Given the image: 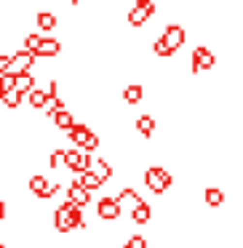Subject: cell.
Instances as JSON below:
<instances>
[{"label":"cell","mask_w":243,"mask_h":248,"mask_svg":"<svg viewBox=\"0 0 243 248\" xmlns=\"http://www.w3.org/2000/svg\"><path fill=\"white\" fill-rule=\"evenodd\" d=\"M59 48H62V43L56 38H43V43H40V48H38L35 56H56Z\"/></svg>","instance_id":"8fae6325"},{"label":"cell","mask_w":243,"mask_h":248,"mask_svg":"<svg viewBox=\"0 0 243 248\" xmlns=\"http://www.w3.org/2000/svg\"><path fill=\"white\" fill-rule=\"evenodd\" d=\"M123 200H131V203H134V208H136V205H139V203H145V200L139 198V192H134V189H131V187H126L123 192L118 195V203H123Z\"/></svg>","instance_id":"cb8c5ba5"},{"label":"cell","mask_w":243,"mask_h":248,"mask_svg":"<svg viewBox=\"0 0 243 248\" xmlns=\"http://www.w3.org/2000/svg\"><path fill=\"white\" fill-rule=\"evenodd\" d=\"M0 248H8V246H3V243H0Z\"/></svg>","instance_id":"4dcf8cb0"},{"label":"cell","mask_w":243,"mask_h":248,"mask_svg":"<svg viewBox=\"0 0 243 248\" xmlns=\"http://www.w3.org/2000/svg\"><path fill=\"white\" fill-rule=\"evenodd\" d=\"M49 187H51V184L46 182V176H40V173H35V176H30V189H32V192L38 195V198H40V195H43Z\"/></svg>","instance_id":"ac0fdd59"},{"label":"cell","mask_w":243,"mask_h":248,"mask_svg":"<svg viewBox=\"0 0 243 248\" xmlns=\"http://www.w3.org/2000/svg\"><path fill=\"white\" fill-rule=\"evenodd\" d=\"M16 91L19 93H32L35 91V75L27 72V75H16Z\"/></svg>","instance_id":"5bb4252c"},{"label":"cell","mask_w":243,"mask_h":248,"mask_svg":"<svg viewBox=\"0 0 243 248\" xmlns=\"http://www.w3.org/2000/svg\"><path fill=\"white\" fill-rule=\"evenodd\" d=\"M152 51H155L158 56H171V54H174L171 46H168L166 40H163V35H161V38H155V43H152Z\"/></svg>","instance_id":"d4e9b609"},{"label":"cell","mask_w":243,"mask_h":248,"mask_svg":"<svg viewBox=\"0 0 243 248\" xmlns=\"http://www.w3.org/2000/svg\"><path fill=\"white\" fill-rule=\"evenodd\" d=\"M91 171L97 173V176L102 179V182H107V179L113 176V168H110V163H107V160H94Z\"/></svg>","instance_id":"e0dca14e"},{"label":"cell","mask_w":243,"mask_h":248,"mask_svg":"<svg viewBox=\"0 0 243 248\" xmlns=\"http://www.w3.org/2000/svg\"><path fill=\"white\" fill-rule=\"evenodd\" d=\"M136 131H139L145 139H150V136L155 134V118H152V115H142V118L136 120Z\"/></svg>","instance_id":"30bf717a"},{"label":"cell","mask_w":243,"mask_h":248,"mask_svg":"<svg viewBox=\"0 0 243 248\" xmlns=\"http://www.w3.org/2000/svg\"><path fill=\"white\" fill-rule=\"evenodd\" d=\"M123 99L129 104H139L142 102V86H136V83H131V86L123 88Z\"/></svg>","instance_id":"2e32d148"},{"label":"cell","mask_w":243,"mask_h":248,"mask_svg":"<svg viewBox=\"0 0 243 248\" xmlns=\"http://www.w3.org/2000/svg\"><path fill=\"white\" fill-rule=\"evenodd\" d=\"M131 219H134L136 224H147V221L152 219V208L147 203H139L134 211H131Z\"/></svg>","instance_id":"7c38bea8"},{"label":"cell","mask_w":243,"mask_h":248,"mask_svg":"<svg viewBox=\"0 0 243 248\" xmlns=\"http://www.w3.org/2000/svg\"><path fill=\"white\" fill-rule=\"evenodd\" d=\"M35 59L38 56L35 54H30V51H16V54L11 56V75H27L30 72V67L35 64Z\"/></svg>","instance_id":"5b68a950"},{"label":"cell","mask_w":243,"mask_h":248,"mask_svg":"<svg viewBox=\"0 0 243 248\" xmlns=\"http://www.w3.org/2000/svg\"><path fill=\"white\" fill-rule=\"evenodd\" d=\"M123 248H147V237L145 235H131L129 240L123 243Z\"/></svg>","instance_id":"4316f807"},{"label":"cell","mask_w":243,"mask_h":248,"mask_svg":"<svg viewBox=\"0 0 243 248\" xmlns=\"http://www.w3.org/2000/svg\"><path fill=\"white\" fill-rule=\"evenodd\" d=\"M99 216H102V219H118L120 216L118 198H102L99 200Z\"/></svg>","instance_id":"ba28073f"},{"label":"cell","mask_w":243,"mask_h":248,"mask_svg":"<svg viewBox=\"0 0 243 248\" xmlns=\"http://www.w3.org/2000/svg\"><path fill=\"white\" fill-rule=\"evenodd\" d=\"M22 96L24 93H19V91H11V93H3V104H6V107H19V104H22Z\"/></svg>","instance_id":"484cf974"},{"label":"cell","mask_w":243,"mask_h":248,"mask_svg":"<svg viewBox=\"0 0 243 248\" xmlns=\"http://www.w3.org/2000/svg\"><path fill=\"white\" fill-rule=\"evenodd\" d=\"M3 214H6V203H0V219H3Z\"/></svg>","instance_id":"f546056e"},{"label":"cell","mask_w":243,"mask_h":248,"mask_svg":"<svg viewBox=\"0 0 243 248\" xmlns=\"http://www.w3.org/2000/svg\"><path fill=\"white\" fill-rule=\"evenodd\" d=\"M91 134H94V131L88 128V125H83V123H75V128L70 131V139H72V144H75V147H81V150H86V144H88V139H91Z\"/></svg>","instance_id":"9c48e42d"},{"label":"cell","mask_w":243,"mask_h":248,"mask_svg":"<svg viewBox=\"0 0 243 248\" xmlns=\"http://www.w3.org/2000/svg\"><path fill=\"white\" fill-rule=\"evenodd\" d=\"M67 200H70L72 205H78V208H83V205H88V200H91V192H88V189L81 184V179H75V182L70 184Z\"/></svg>","instance_id":"8992f818"},{"label":"cell","mask_w":243,"mask_h":248,"mask_svg":"<svg viewBox=\"0 0 243 248\" xmlns=\"http://www.w3.org/2000/svg\"><path fill=\"white\" fill-rule=\"evenodd\" d=\"M54 224H56L59 232H70V230H75V227H86L83 208H78V205L70 203V200H65L54 214Z\"/></svg>","instance_id":"6da1fadb"},{"label":"cell","mask_w":243,"mask_h":248,"mask_svg":"<svg viewBox=\"0 0 243 248\" xmlns=\"http://www.w3.org/2000/svg\"><path fill=\"white\" fill-rule=\"evenodd\" d=\"M152 14H155V3H152V0H139V3H136V6L129 11L131 27H142V24H145Z\"/></svg>","instance_id":"3957f363"},{"label":"cell","mask_w":243,"mask_h":248,"mask_svg":"<svg viewBox=\"0 0 243 248\" xmlns=\"http://www.w3.org/2000/svg\"><path fill=\"white\" fill-rule=\"evenodd\" d=\"M78 179H81V184H83V187H86L88 189V192H94V189H99V187H102V179H99L97 176V173H94V171H86V173H81V176H78Z\"/></svg>","instance_id":"9a60e30c"},{"label":"cell","mask_w":243,"mask_h":248,"mask_svg":"<svg viewBox=\"0 0 243 248\" xmlns=\"http://www.w3.org/2000/svg\"><path fill=\"white\" fill-rule=\"evenodd\" d=\"M193 72H198V70H211V67L216 64V56H214V51L209 48V46H195V51H193Z\"/></svg>","instance_id":"277c9868"},{"label":"cell","mask_w":243,"mask_h":248,"mask_svg":"<svg viewBox=\"0 0 243 248\" xmlns=\"http://www.w3.org/2000/svg\"><path fill=\"white\" fill-rule=\"evenodd\" d=\"M11 91H16V75H0V96L3 93H11Z\"/></svg>","instance_id":"ffe728a7"},{"label":"cell","mask_w":243,"mask_h":248,"mask_svg":"<svg viewBox=\"0 0 243 248\" xmlns=\"http://www.w3.org/2000/svg\"><path fill=\"white\" fill-rule=\"evenodd\" d=\"M49 163H51V168H59L62 163H65V150H54L49 157Z\"/></svg>","instance_id":"83f0119b"},{"label":"cell","mask_w":243,"mask_h":248,"mask_svg":"<svg viewBox=\"0 0 243 248\" xmlns=\"http://www.w3.org/2000/svg\"><path fill=\"white\" fill-rule=\"evenodd\" d=\"M54 123H56V128H65L67 134H70V131L75 128V118H72V112H70V109H62V112L54 118Z\"/></svg>","instance_id":"4fadbf2b"},{"label":"cell","mask_w":243,"mask_h":248,"mask_svg":"<svg viewBox=\"0 0 243 248\" xmlns=\"http://www.w3.org/2000/svg\"><path fill=\"white\" fill-rule=\"evenodd\" d=\"M8 72H11V56L0 54V75H8Z\"/></svg>","instance_id":"f1b7e54d"},{"label":"cell","mask_w":243,"mask_h":248,"mask_svg":"<svg viewBox=\"0 0 243 248\" xmlns=\"http://www.w3.org/2000/svg\"><path fill=\"white\" fill-rule=\"evenodd\" d=\"M206 203H209L211 208L222 205V203H225V192H222V189H216V187H209V189H206Z\"/></svg>","instance_id":"d6986e66"},{"label":"cell","mask_w":243,"mask_h":248,"mask_svg":"<svg viewBox=\"0 0 243 248\" xmlns=\"http://www.w3.org/2000/svg\"><path fill=\"white\" fill-rule=\"evenodd\" d=\"M163 40L171 46V51L182 48V43H184V27H182V24H177V22L166 24V30H163Z\"/></svg>","instance_id":"52a82bcc"},{"label":"cell","mask_w":243,"mask_h":248,"mask_svg":"<svg viewBox=\"0 0 243 248\" xmlns=\"http://www.w3.org/2000/svg\"><path fill=\"white\" fill-rule=\"evenodd\" d=\"M38 24H40V30H54L56 27V16L51 11H40L38 14Z\"/></svg>","instance_id":"7402d4cb"},{"label":"cell","mask_w":243,"mask_h":248,"mask_svg":"<svg viewBox=\"0 0 243 248\" xmlns=\"http://www.w3.org/2000/svg\"><path fill=\"white\" fill-rule=\"evenodd\" d=\"M145 184L152 189V192L161 195V192H166V189L174 184V176L166 171V168L152 166V168H147V171H145Z\"/></svg>","instance_id":"7a4b0ae2"},{"label":"cell","mask_w":243,"mask_h":248,"mask_svg":"<svg viewBox=\"0 0 243 248\" xmlns=\"http://www.w3.org/2000/svg\"><path fill=\"white\" fill-rule=\"evenodd\" d=\"M27 99H30V104H32V107H43L46 109V104H49V93L40 91V88H35L32 93H27Z\"/></svg>","instance_id":"44dd1931"},{"label":"cell","mask_w":243,"mask_h":248,"mask_svg":"<svg viewBox=\"0 0 243 248\" xmlns=\"http://www.w3.org/2000/svg\"><path fill=\"white\" fill-rule=\"evenodd\" d=\"M40 43H43V38L40 35H27L24 38V51H30V54H38V48H40Z\"/></svg>","instance_id":"603a6c76"}]
</instances>
